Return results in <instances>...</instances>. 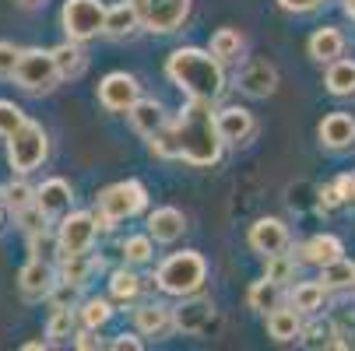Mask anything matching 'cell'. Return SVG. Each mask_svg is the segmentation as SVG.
<instances>
[{
  "label": "cell",
  "mask_w": 355,
  "mask_h": 351,
  "mask_svg": "<svg viewBox=\"0 0 355 351\" xmlns=\"http://www.w3.org/2000/svg\"><path fill=\"white\" fill-rule=\"evenodd\" d=\"M151 155L159 159H183L187 165H215L222 159L225 141L215 127V109L205 98H190L183 113L148 137Z\"/></svg>",
  "instance_id": "cell-1"
},
{
  "label": "cell",
  "mask_w": 355,
  "mask_h": 351,
  "mask_svg": "<svg viewBox=\"0 0 355 351\" xmlns=\"http://www.w3.org/2000/svg\"><path fill=\"white\" fill-rule=\"evenodd\" d=\"M166 74L190 98L215 102V98L225 91V71H222V60L211 57V49H193V46L176 49V53L166 60Z\"/></svg>",
  "instance_id": "cell-2"
},
{
  "label": "cell",
  "mask_w": 355,
  "mask_h": 351,
  "mask_svg": "<svg viewBox=\"0 0 355 351\" xmlns=\"http://www.w3.org/2000/svg\"><path fill=\"white\" fill-rule=\"evenodd\" d=\"M144 204H148V190H144L137 179L113 183V186H106L103 193H98V215H95V225H98V228H113L116 222L134 218Z\"/></svg>",
  "instance_id": "cell-3"
},
{
  "label": "cell",
  "mask_w": 355,
  "mask_h": 351,
  "mask_svg": "<svg viewBox=\"0 0 355 351\" xmlns=\"http://www.w3.org/2000/svg\"><path fill=\"white\" fill-rule=\"evenodd\" d=\"M159 288L169 291V295H197L200 285H205L208 278V264L200 253H193V249H183V253H173L162 267H159Z\"/></svg>",
  "instance_id": "cell-4"
},
{
  "label": "cell",
  "mask_w": 355,
  "mask_h": 351,
  "mask_svg": "<svg viewBox=\"0 0 355 351\" xmlns=\"http://www.w3.org/2000/svg\"><path fill=\"white\" fill-rule=\"evenodd\" d=\"M49 155V141L46 130L35 120H25L15 134H8V162L15 172H32L46 162Z\"/></svg>",
  "instance_id": "cell-5"
},
{
  "label": "cell",
  "mask_w": 355,
  "mask_h": 351,
  "mask_svg": "<svg viewBox=\"0 0 355 351\" xmlns=\"http://www.w3.org/2000/svg\"><path fill=\"white\" fill-rule=\"evenodd\" d=\"M11 78H15L25 91H32V95H46V91H53V88H57L60 71H57V64H53V53H46V49H21Z\"/></svg>",
  "instance_id": "cell-6"
},
{
  "label": "cell",
  "mask_w": 355,
  "mask_h": 351,
  "mask_svg": "<svg viewBox=\"0 0 355 351\" xmlns=\"http://www.w3.org/2000/svg\"><path fill=\"white\" fill-rule=\"evenodd\" d=\"M60 25H64L67 39L88 42L106 25V4L103 0H67L64 11H60Z\"/></svg>",
  "instance_id": "cell-7"
},
{
  "label": "cell",
  "mask_w": 355,
  "mask_h": 351,
  "mask_svg": "<svg viewBox=\"0 0 355 351\" xmlns=\"http://www.w3.org/2000/svg\"><path fill=\"white\" fill-rule=\"evenodd\" d=\"M130 4L144 28L162 32V35L183 28V21L190 15V0H130Z\"/></svg>",
  "instance_id": "cell-8"
},
{
  "label": "cell",
  "mask_w": 355,
  "mask_h": 351,
  "mask_svg": "<svg viewBox=\"0 0 355 351\" xmlns=\"http://www.w3.org/2000/svg\"><path fill=\"white\" fill-rule=\"evenodd\" d=\"M95 232H98L95 215H85V211L67 215V218L60 222V232H57V242H60V260H64V257H74V253H88L92 242H95Z\"/></svg>",
  "instance_id": "cell-9"
},
{
  "label": "cell",
  "mask_w": 355,
  "mask_h": 351,
  "mask_svg": "<svg viewBox=\"0 0 355 351\" xmlns=\"http://www.w3.org/2000/svg\"><path fill=\"white\" fill-rule=\"evenodd\" d=\"M137 98H141V84L130 74H106L103 84H98V102L110 113H127Z\"/></svg>",
  "instance_id": "cell-10"
},
{
  "label": "cell",
  "mask_w": 355,
  "mask_h": 351,
  "mask_svg": "<svg viewBox=\"0 0 355 351\" xmlns=\"http://www.w3.org/2000/svg\"><path fill=\"white\" fill-rule=\"evenodd\" d=\"M215 127H218V137L225 144H246L253 134H257V120H253L250 109L243 106H225L215 113Z\"/></svg>",
  "instance_id": "cell-11"
},
{
  "label": "cell",
  "mask_w": 355,
  "mask_h": 351,
  "mask_svg": "<svg viewBox=\"0 0 355 351\" xmlns=\"http://www.w3.org/2000/svg\"><path fill=\"white\" fill-rule=\"evenodd\" d=\"M173 327L190 334V337H205L215 327V306L208 303V298H193V303H187L173 313Z\"/></svg>",
  "instance_id": "cell-12"
},
{
  "label": "cell",
  "mask_w": 355,
  "mask_h": 351,
  "mask_svg": "<svg viewBox=\"0 0 355 351\" xmlns=\"http://www.w3.org/2000/svg\"><path fill=\"white\" fill-rule=\"evenodd\" d=\"M239 88H243L250 98H268V95H275V88H278V74H275V67H271L268 60L253 57V60H246L243 71H239Z\"/></svg>",
  "instance_id": "cell-13"
},
{
  "label": "cell",
  "mask_w": 355,
  "mask_h": 351,
  "mask_svg": "<svg viewBox=\"0 0 355 351\" xmlns=\"http://www.w3.org/2000/svg\"><path fill=\"white\" fill-rule=\"evenodd\" d=\"M250 246L264 257L282 253V249H288V228L278 218H261V222L250 225Z\"/></svg>",
  "instance_id": "cell-14"
},
{
  "label": "cell",
  "mask_w": 355,
  "mask_h": 351,
  "mask_svg": "<svg viewBox=\"0 0 355 351\" xmlns=\"http://www.w3.org/2000/svg\"><path fill=\"white\" fill-rule=\"evenodd\" d=\"M317 134H320V144L331 147V152H348V147H355V116L331 113V116H324Z\"/></svg>",
  "instance_id": "cell-15"
},
{
  "label": "cell",
  "mask_w": 355,
  "mask_h": 351,
  "mask_svg": "<svg viewBox=\"0 0 355 351\" xmlns=\"http://www.w3.org/2000/svg\"><path fill=\"white\" fill-rule=\"evenodd\" d=\"M35 208H39L46 218H60V215L71 208V183H67V179H46V183L35 190Z\"/></svg>",
  "instance_id": "cell-16"
},
{
  "label": "cell",
  "mask_w": 355,
  "mask_h": 351,
  "mask_svg": "<svg viewBox=\"0 0 355 351\" xmlns=\"http://www.w3.org/2000/svg\"><path fill=\"white\" fill-rule=\"evenodd\" d=\"M53 285H57L53 267H49L46 260H35V257L18 274V288H21L25 298H42V295H49V288H53Z\"/></svg>",
  "instance_id": "cell-17"
},
{
  "label": "cell",
  "mask_w": 355,
  "mask_h": 351,
  "mask_svg": "<svg viewBox=\"0 0 355 351\" xmlns=\"http://www.w3.org/2000/svg\"><path fill=\"white\" fill-rule=\"evenodd\" d=\"M183 228H187V218L176 208H155L148 215V235L155 242H176L183 235Z\"/></svg>",
  "instance_id": "cell-18"
},
{
  "label": "cell",
  "mask_w": 355,
  "mask_h": 351,
  "mask_svg": "<svg viewBox=\"0 0 355 351\" xmlns=\"http://www.w3.org/2000/svg\"><path fill=\"white\" fill-rule=\"evenodd\" d=\"M127 116H130V123H134V130L137 134H144V137H151L155 130H162L169 120H166V113H162V106L155 102V98H137V102L127 109Z\"/></svg>",
  "instance_id": "cell-19"
},
{
  "label": "cell",
  "mask_w": 355,
  "mask_h": 351,
  "mask_svg": "<svg viewBox=\"0 0 355 351\" xmlns=\"http://www.w3.org/2000/svg\"><path fill=\"white\" fill-rule=\"evenodd\" d=\"M134 327L141 330V334H148V337H166L169 330H173V309H166V306H141V309H134Z\"/></svg>",
  "instance_id": "cell-20"
},
{
  "label": "cell",
  "mask_w": 355,
  "mask_h": 351,
  "mask_svg": "<svg viewBox=\"0 0 355 351\" xmlns=\"http://www.w3.org/2000/svg\"><path fill=\"white\" fill-rule=\"evenodd\" d=\"M299 253H302V260H306V264L324 267V264H331V260H338L345 253V246H341L338 235H313L310 242H302Z\"/></svg>",
  "instance_id": "cell-21"
},
{
  "label": "cell",
  "mask_w": 355,
  "mask_h": 351,
  "mask_svg": "<svg viewBox=\"0 0 355 351\" xmlns=\"http://www.w3.org/2000/svg\"><path fill=\"white\" fill-rule=\"evenodd\" d=\"M345 53V35L338 28H317L313 39H310V57L320 60V64H331Z\"/></svg>",
  "instance_id": "cell-22"
},
{
  "label": "cell",
  "mask_w": 355,
  "mask_h": 351,
  "mask_svg": "<svg viewBox=\"0 0 355 351\" xmlns=\"http://www.w3.org/2000/svg\"><path fill=\"white\" fill-rule=\"evenodd\" d=\"M137 28H141V18H137V11H134L130 0H127V4H116V8H106V25H103L106 35L123 39V35H130V32H137Z\"/></svg>",
  "instance_id": "cell-23"
},
{
  "label": "cell",
  "mask_w": 355,
  "mask_h": 351,
  "mask_svg": "<svg viewBox=\"0 0 355 351\" xmlns=\"http://www.w3.org/2000/svg\"><path fill=\"white\" fill-rule=\"evenodd\" d=\"M299 330H302V320H299V309H282V306H275L271 313H268V334L275 337V341H299Z\"/></svg>",
  "instance_id": "cell-24"
},
{
  "label": "cell",
  "mask_w": 355,
  "mask_h": 351,
  "mask_svg": "<svg viewBox=\"0 0 355 351\" xmlns=\"http://www.w3.org/2000/svg\"><path fill=\"white\" fill-rule=\"evenodd\" d=\"M327 91L338 98L355 95V60H331L327 71Z\"/></svg>",
  "instance_id": "cell-25"
},
{
  "label": "cell",
  "mask_w": 355,
  "mask_h": 351,
  "mask_svg": "<svg viewBox=\"0 0 355 351\" xmlns=\"http://www.w3.org/2000/svg\"><path fill=\"white\" fill-rule=\"evenodd\" d=\"M324 298H327V288L320 281H302V285L292 288V309L317 313V309H324Z\"/></svg>",
  "instance_id": "cell-26"
},
{
  "label": "cell",
  "mask_w": 355,
  "mask_h": 351,
  "mask_svg": "<svg viewBox=\"0 0 355 351\" xmlns=\"http://www.w3.org/2000/svg\"><path fill=\"white\" fill-rule=\"evenodd\" d=\"M53 64L60 71V78H78L85 71V53H81V46L74 39H67L64 46L53 49Z\"/></svg>",
  "instance_id": "cell-27"
},
{
  "label": "cell",
  "mask_w": 355,
  "mask_h": 351,
  "mask_svg": "<svg viewBox=\"0 0 355 351\" xmlns=\"http://www.w3.org/2000/svg\"><path fill=\"white\" fill-rule=\"evenodd\" d=\"M320 285H324L327 291H334V288H352V285H355V264H348L345 257L324 264V267H320Z\"/></svg>",
  "instance_id": "cell-28"
},
{
  "label": "cell",
  "mask_w": 355,
  "mask_h": 351,
  "mask_svg": "<svg viewBox=\"0 0 355 351\" xmlns=\"http://www.w3.org/2000/svg\"><path fill=\"white\" fill-rule=\"evenodd\" d=\"M246 303L253 306V309H261V313H271L275 306H282V285H275V281H257V285H250V291H246Z\"/></svg>",
  "instance_id": "cell-29"
},
{
  "label": "cell",
  "mask_w": 355,
  "mask_h": 351,
  "mask_svg": "<svg viewBox=\"0 0 355 351\" xmlns=\"http://www.w3.org/2000/svg\"><path fill=\"white\" fill-rule=\"evenodd\" d=\"M239 53H243V35H239V28H222V32L211 35V57H218L222 64L239 60Z\"/></svg>",
  "instance_id": "cell-30"
},
{
  "label": "cell",
  "mask_w": 355,
  "mask_h": 351,
  "mask_svg": "<svg viewBox=\"0 0 355 351\" xmlns=\"http://www.w3.org/2000/svg\"><path fill=\"white\" fill-rule=\"evenodd\" d=\"M92 271H95V260L88 257V253H74V257H64V267H60V281H71V285H85L88 278H92Z\"/></svg>",
  "instance_id": "cell-31"
},
{
  "label": "cell",
  "mask_w": 355,
  "mask_h": 351,
  "mask_svg": "<svg viewBox=\"0 0 355 351\" xmlns=\"http://www.w3.org/2000/svg\"><path fill=\"white\" fill-rule=\"evenodd\" d=\"M110 291H113L116 303H134V298L141 295V278L134 271H116L110 278Z\"/></svg>",
  "instance_id": "cell-32"
},
{
  "label": "cell",
  "mask_w": 355,
  "mask_h": 351,
  "mask_svg": "<svg viewBox=\"0 0 355 351\" xmlns=\"http://www.w3.org/2000/svg\"><path fill=\"white\" fill-rule=\"evenodd\" d=\"M74 327H78V316L71 313V306H60V309H53V316H49L46 334L53 341H64V337H74Z\"/></svg>",
  "instance_id": "cell-33"
},
{
  "label": "cell",
  "mask_w": 355,
  "mask_h": 351,
  "mask_svg": "<svg viewBox=\"0 0 355 351\" xmlns=\"http://www.w3.org/2000/svg\"><path fill=\"white\" fill-rule=\"evenodd\" d=\"M264 278L275 281V285L292 281V278H295V260L285 253V249H282V253H271V257H268V271H264Z\"/></svg>",
  "instance_id": "cell-34"
},
{
  "label": "cell",
  "mask_w": 355,
  "mask_h": 351,
  "mask_svg": "<svg viewBox=\"0 0 355 351\" xmlns=\"http://www.w3.org/2000/svg\"><path fill=\"white\" fill-rule=\"evenodd\" d=\"M299 337H302V344H306V348H338L341 344L338 341V330L331 323H313L310 330H299Z\"/></svg>",
  "instance_id": "cell-35"
},
{
  "label": "cell",
  "mask_w": 355,
  "mask_h": 351,
  "mask_svg": "<svg viewBox=\"0 0 355 351\" xmlns=\"http://www.w3.org/2000/svg\"><path fill=\"white\" fill-rule=\"evenodd\" d=\"M110 316H113V309H110V303L106 298H88V303L81 306V323L85 327H92V330H98L103 323H110Z\"/></svg>",
  "instance_id": "cell-36"
},
{
  "label": "cell",
  "mask_w": 355,
  "mask_h": 351,
  "mask_svg": "<svg viewBox=\"0 0 355 351\" xmlns=\"http://www.w3.org/2000/svg\"><path fill=\"white\" fill-rule=\"evenodd\" d=\"M28 249H32V257H35V260H46V264L53 260V257H60V242L49 235L46 228L28 235Z\"/></svg>",
  "instance_id": "cell-37"
},
{
  "label": "cell",
  "mask_w": 355,
  "mask_h": 351,
  "mask_svg": "<svg viewBox=\"0 0 355 351\" xmlns=\"http://www.w3.org/2000/svg\"><path fill=\"white\" fill-rule=\"evenodd\" d=\"M28 204H35V190H32L28 183H11V186H4V208H8V211H21V208H28Z\"/></svg>",
  "instance_id": "cell-38"
},
{
  "label": "cell",
  "mask_w": 355,
  "mask_h": 351,
  "mask_svg": "<svg viewBox=\"0 0 355 351\" xmlns=\"http://www.w3.org/2000/svg\"><path fill=\"white\" fill-rule=\"evenodd\" d=\"M123 260L127 264L151 260V235H130V239H123Z\"/></svg>",
  "instance_id": "cell-39"
},
{
  "label": "cell",
  "mask_w": 355,
  "mask_h": 351,
  "mask_svg": "<svg viewBox=\"0 0 355 351\" xmlns=\"http://www.w3.org/2000/svg\"><path fill=\"white\" fill-rule=\"evenodd\" d=\"M28 116L15 106V102H4V98H0V137H8V134H15L21 123H25Z\"/></svg>",
  "instance_id": "cell-40"
},
{
  "label": "cell",
  "mask_w": 355,
  "mask_h": 351,
  "mask_svg": "<svg viewBox=\"0 0 355 351\" xmlns=\"http://www.w3.org/2000/svg\"><path fill=\"white\" fill-rule=\"evenodd\" d=\"M15 215H18V225H21L28 235H32V232H42V228H46V222H49L35 204H28V208H21V211H15Z\"/></svg>",
  "instance_id": "cell-41"
},
{
  "label": "cell",
  "mask_w": 355,
  "mask_h": 351,
  "mask_svg": "<svg viewBox=\"0 0 355 351\" xmlns=\"http://www.w3.org/2000/svg\"><path fill=\"white\" fill-rule=\"evenodd\" d=\"M18 53H21V49H18L15 42H0V78H11V74H15Z\"/></svg>",
  "instance_id": "cell-42"
},
{
  "label": "cell",
  "mask_w": 355,
  "mask_h": 351,
  "mask_svg": "<svg viewBox=\"0 0 355 351\" xmlns=\"http://www.w3.org/2000/svg\"><path fill=\"white\" fill-rule=\"evenodd\" d=\"M285 11H295V15H306V11H317L324 0H278Z\"/></svg>",
  "instance_id": "cell-43"
},
{
  "label": "cell",
  "mask_w": 355,
  "mask_h": 351,
  "mask_svg": "<svg viewBox=\"0 0 355 351\" xmlns=\"http://www.w3.org/2000/svg\"><path fill=\"white\" fill-rule=\"evenodd\" d=\"M74 344H78L81 351H98V348H103V341L95 337L92 327H85V334H74Z\"/></svg>",
  "instance_id": "cell-44"
},
{
  "label": "cell",
  "mask_w": 355,
  "mask_h": 351,
  "mask_svg": "<svg viewBox=\"0 0 355 351\" xmlns=\"http://www.w3.org/2000/svg\"><path fill=\"white\" fill-rule=\"evenodd\" d=\"M338 204H345V200H341V193L334 190V183H331V186H324V190H320V208H327V211H334Z\"/></svg>",
  "instance_id": "cell-45"
},
{
  "label": "cell",
  "mask_w": 355,
  "mask_h": 351,
  "mask_svg": "<svg viewBox=\"0 0 355 351\" xmlns=\"http://www.w3.org/2000/svg\"><path fill=\"white\" fill-rule=\"evenodd\" d=\"M113 351H141V341L130 337V334H120V337L113 341Z\"/></svg>",
  "instance_id": "cell-46"
},
{
  "label": "cell",
  "mask_w": 355,
  "mask_h": 351,
  "mask_svg": "<svg viewBox=\"0 0 355 351\" xmlns=\"http://www.w3.org/2000/svg\"><path fill=\"white\" fill-rule=\"evenodd\" d=\"M334 190L341 193V200H352V176H338L334 179Z\"/></svg>",
  "instance_id": "cell-47"
},
{
  "label": "cell",
  "mask_w": 355,
  "mask_h": 351,
  "mask_svg": "<svg viewBox=\"0 0 355 351\" xmlns=\"http://www.w3.org/2000/svg\"><path fill=\"white\" fill-rule=\"evenodd\" d=\"M42 348H49V344H46V341H28V344H25V351H42Z\"/></svg>",
  "instance_id": "cell-48"
},
{
  "label": "cell",
  "mask_w": 355,
  "mask_h": 351,
  "mask_svg": "<svg viewBox=\"0 0 355 351\" xmlns=\"http://www.w3.org/2000/svg\"><path fill=\"white\" fill-rule=\"evenodd\" d=\"M345 15H348V18H355V0H345Z\"/></svg>",
  "instance_id": "cell-49"
},
{
  "label": "cell",
  "mask_w": 355,
  "mask_h": 351,
  "mask_svg": "<svg viewBox=\"0 0 355 351\" xmlns=\"http://www.w3.org/2000/svg\"><path fill=\"white\" fill-rule=\"evenodd\" d=\"M18 4H25V8H35V4H39V0H18Z\"/></svg>",
  "instance_id": "cell-50"
},
{
  "label": "cell",
  "mask_w": 355,
  "mask_h": 351,
  "mask_svg": "<svg viewBox=\"0 0 355 351\" xmlns=\"http://www.w3.org/2000/svg\"><path fill=\"white\" fill-rule=\"evenodd\" d=\"M352 200H355V176H352Z\"/></svg>",
  "instance_id": "cell-51"
},
{
  "label": "cell",
  "mask_w": 355,
  "mask_h": 351,
  "mask_svg": "<svg viewBox=\"0 0 355 351\" xmlns=\"http://www.w3.org/2000/svg\"><path fill=\"white\" fill-rule=\"evenodd\" d=\"M0 204H4V186H0Z\"/></svg>",
  "instance_id": "cell-52"
},
{
  "label": "cell",
  "mask_w": 355,
  "mask_h": 351,
  "mask_svg": "<svg viewBox=\"0 0 355 351\" xmlns=\"http://www.w3.org/2000/svg\"><path fill=\"white\" fill-rule=\"evenodd\" d=\"M0 218H4V204H0Z\"/></svg>",
  "instance_id": "cell-53"
}]
</instances>
